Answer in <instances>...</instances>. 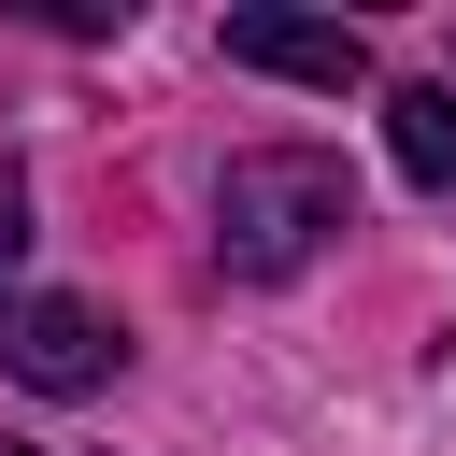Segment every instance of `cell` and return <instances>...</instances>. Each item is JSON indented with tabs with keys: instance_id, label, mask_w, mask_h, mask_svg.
Listing matches in <instances>:
<instances>
[{
	"instance_id": "cell-1",
	"label": "cell",
	"mask_w": 456,
	"mask_h": 456,
	"mask_svg": "<svg viewBox=\"0 0 456 456\" xmlns=\"http://www.w3.org/2000/svg\"><path fill=\"white\" fill-rule=\"evenodd\" d=\"M342 228H356V185H342L328 142H256V157H228V185H214V256H228L242 285L314 271Z\"/></svg>"
},
{
	"instance_id": "cell-2",
	"label": "cell",
	"mask_w": 456,
	"mask_h": 456,
	"mask_svg": "<svg viewBox=\"0 0 456 456\" xmlns=\"http://www.w3.org/2000/svg\"><path fill=\"white\" fill-rule=\"evenodd\" d=\"M114 356H128V328H114L100 299H0V370H14V385H43V399H100Z\"/></svg>"
},
{
	"instance_id": "cell-3",
	"label": "cell",
	"mask_w": 456,
	"mask_h": 456,
	"mask_svg": "<svg viewBox=\"0 0 456 456\" xmlns=\"http://www.w3.org/2000/svg\"><path fill=\"white\" fill-rule=\"evenodd\" d=\"M228 43V71H285V86H370V28H342V14H228L214 28Z\"/></svg>"
},
{
	"instance_id": "cell-4",
	"label": "cell",
	"mask_w": 456,
	"mask_h": 456,
	"mask_svg": "<svg viewBox=\"0 0 456 456\" xmlns=\"http://www.w3.org/2000/svg\"><path fill=\"white\" fill-rule=\"evenodd\" d=\"M385 157L442 200L456 185V86H385Z\"/></svg>"
},
{
	"instance_id": "cell-5",
	"label": "cell",
	"mask_w": 456,
	"mask_h": 456,
	"mask_svg": "<svg viewBox=\"0 0 456 456\" xmlns=\"http://www.w3.org/2000/svg\"><path fill=\"white\" fill-rule=\"evenodd\" d=\"M14 256H28V185H14V157H0V299H14Z\"/></svg>"
},
{
	"instance_id": "cell-6",
	"label": "cell",
	"mask_w": 456,
	"mask_h": 456,
	"mask_svg": "<svg viewBox=\"0 0 456 456\" xmlns=\"http://www.w3.org/2000/svg\"><path fill=\"white\" fill-rule=\"evenodd\" d=\"M0 456H28V442H0Z\"/></svg>"
}]
</instances>
